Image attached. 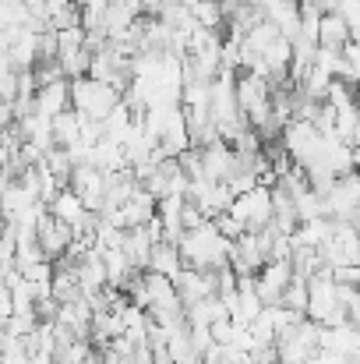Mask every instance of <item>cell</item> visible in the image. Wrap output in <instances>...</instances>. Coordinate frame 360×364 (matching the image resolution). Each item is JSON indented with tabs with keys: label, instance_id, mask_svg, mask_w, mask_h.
I'll list each match as a JSON object with an SVG mask.
<instances>
[{
	"label": "cell",
	"instance_id": "1",
	"mask_svg": "<svg viewBox=\"0 0 360 364\" xmlns=\"http://www.w3.org/2000/svg\"><path fill=\"white\" fill-rule=\"evenodd\" d=\"M177 255H180V265L184 269H195V272H219L227 269V255H230V241H223L212 227V220H205L202 227L187 230L180 241H177Z\"/></svg>",
	"mask_w": 360,
	"mask_h": 364
},
{
	"label": "cell",
	"instance_id": "7",
	"mask_svg": "<svg viewBox=\"0 0 360 364\" xmlns=\"http://www.w3.org/2000/svg\"><path fill=\"white\" fill-rule=\"evenodd\" d=\"M138 11H141L138 0H110L107 4V11L99 14V32L107 36V43H117L120 36L138 21Z\"/></svg>",
	"mask_w": 360,
	"mask_h": 364
},
{
	"label": "cell",
	"instance_id": "19",
	"mask_svg": "<svg viewBox=\"0 0 360 364\" xmlns=\"http://www.w3.org/2000/svg\"><path fill=\"white\" fill-rule=\"evenodd\" d=\"M209 340H212L216 347H230V340H234V322H230V318H216V322L209 326Z\"/></svg>",
	"mask_w": 360,
	"mask_h": 364
},
{
	"label": "cell",
	"instance_id": "6",
	"mask_svg": "<svg viewBox=\"0 0 360 364\" xmlns=\"http://www.w3.org/2000/svg\"><path fill=\"white\" fill-rule=\"evenodd\" d=\"M71 241H75L71 227H64V223H60V220H53L50 213H46V216H39V223H36V244H39V251H43V258H46V262H57L60 255H67Z\"/></svg>",
	"mask_w": 360,
	"mask_h": 364
},
{
	"label": "cell",
	"instance_id": "8",
	"mask_svg": "<svg viewBox=\"0 0 360 364\" xmlns=\"http://www.w3.org/2000/svg\"><path fill=\"white\" fill-rule=\"evenodd\" d=\"M64 110H71V103H67V82H64V78H60V82H50V85H43V89H36V96H32V114H36V117L53 121V117L64 114Z\"/></svg>",
	"mask_w": 360,
	"mask_h": 364
},
{
	"label": "cell",
	"instance_id": "18",
	"mask_svg": "<svg viewBox=\"0 0 360 364\" xmlns=\"http://www.w3.org/2000/svg\"><path fill=\"white\" fill-rule=\"evenodd\" d=\"M332 14H339V18L347 21V28L354 32V39H357V32H360V0H339Z\"/></svg>",
	"mask_w": 360,
	"mask_h": 364
},
{
	"label": "cell",
	"instance_id": "14",
	"mask_svg": "<svg viewBox=\"0 0 360 364\" xmlns=\"http://www.w3.org/2000/svg\"><path fill=\"white\" fill-rule=\"evenodd\" d=\"M50 297H53L57 304H71V301L82 297L78 279H75L71 269H53V276H50Z\"/></svg>",
	"mask_w": 360,
	"mask_h": 364
},
{
	"label": "cell",
	"instance_id": "10",
	"mask_svg": "<svg viewBox=\"0 0 360 364\" xmlns=\"http://www.w3.org/2000/svg\"><path fill=\"white\" fill-rule=\"evenodd\" d=\"M78 134H82V114H75V110H64V114H57L50 121V141H53V149H64V152L78 149L82 145Z\"/></svg>",
	"mask_w": 360,
	"mask_h": 364
},
{
	"label": "cell",
	"instance_id": "20",
	"mask_svg": "<svg viewBox=\"0 0 360 364\" xmlns=\"http://www.w3.org/2000/svg\"><path fill=\"white\" fill-rule=\"evenodd\" d=\"M332 283H336V287H357L360 269L357 265H336V269H332Z\"/></svg>",
	"mask_w": 360,
	"mask_h": 364
},
{
	"label": "cell",
	"instance_id": "3",
	"mask_svg": "<svg viewBox=\"0 0 360 364\" xmlns=\"http://www.w3.org/2000/svg\"><path fill=\"white\" fill-rule=\"evenodd\" d=\"M227 213L244 227V234H258L261 227L272 223V195H268V188H258L254 184L251 191H244V195H237L230 202Z\"/></svg>",
	"mask_w": 360,
	"mask_h": 364
},
{
	"label": "cell",
	"instance_id": "17",
	"mask_svg": "<svg viewBox=\"0 0 360 364\" xmlns=\"http://www.w3.org/2000/svg\"><path fill=\"white\" fill-rule=\"evenodd\" d=\"M18 276L25 279V283H50V276H53V262H32V265H21L18 269Z\"/></svg>",
	"mask_w": 360,
	"mask_h": 364
},
{
	"label": "cell",
	"instance_id": "12",
	"mask_svg": "<svg viewBox=\"0 0 360 364\" xmlns=\"http://www.w3.org/2000/svg\"><path fill=\"white\" fill-rule=\"evenodd\" d=\"M184 265H180V255H177V244L170 241H156L152 244V251H148V265H145V272H159V276H166V279H173L177 272H180Z\"/></svg>",
	"mask_w": 360,
	"mask_h": 364
},
{
	"label": "cell",
	"instance_id": "16",
	"mask_svg": "<svg viewBox=\"0 0 360 364\" xmlns=\"http://www.w3.org/2000/svg\"><path fill=\"white\" fill-rule=\"evenodd\" d=\"M279 304L286 311H293V315H304V308H307V283L304 279H290L286 290L279 294Z\"/></svg>",
	"mask_w": 360,
	"mask_h": 364
},
{
	"label": "cell",
	"instance_id": "15",
	"mask_svg": "<svg viewBox=\"0 0 360 364\" xmlns=\"http://www.w3.org/2000/svg\"><path fill=\"white\" fill-rule=\"evenodd\" d=\"M191 21H195L198 28H205V32H219V25L227 21L223 4H219V0H198V4L191 7Z\"/></svg>",
	"mask_w": 360,
	"mask_h": 364
},
{
	"label": "cell",
	"instance_id": "23",
	"mask_svg": "<svg viewBox=\"0 0 360 364\" xmlns=\"http://www.w3.org/2000/svg\"><path fill=\"white\" fill-rule=\"evenodd\" d=\"M11 315H14V304H11V290H7V287H0V326H4V322H7Z\"/></svg>",
	"mask_w": 360,
	"mask_h": 364
},
{
	"label": "cell",
	"instance_id": "24",
	"mask_svg": "<svg viewBox=\"0 0 360 364\" xmlns=\"http://www.w3.org/2000/svg\"><path fill=\"white\" fill-rule=\"evenodd\" d=\"M71 4H75L78 11H96V14H103L110 0H71Z\"/></svg>",
	"mask_w": 360,
	"mask_h": 364
},
{
	"label": "cell",
	"instance_id": "2",
	"mask_svg": "<svg viewBox=\"0 0 360 364\" xmlns=\"http://www.w3.org/2000/svg\"><path fill=\"white\" fill-rule=\"evenodd\" d=\"M67 103L75 114L89 117V121H107L110 110L120 103V92L107 82H92V78H75L67 82Z\"/></svg>",
	"mask_w": 360,
	"mask_h": 364
},
{
	"label": "cell",
	"instance_id": "4",
	"mask_svg": "<svg viewBox=\"0 0 360 364\" xmlns=\"http://www.w3.org/2000/svg\"><path fill=\"white\" fill-rule=\"evenodd\" d=\"M103 188H107V173H99L89 163L75 166L71 177H67V191L78 195V202L85 205V213H96V216L103 213Z\"/></svg>",
	"mask_w": 360,
	"mask_h": 364
},
{
	"label": "cell",
	"instance_id": "9",
	"mask_svg": "<svg viewBox=\"0 0 360 364\" xmlns=\"http://www.w3.org/2000/svg\"><path fill=\"white\" fill-rule=\"evenodd\" d=\"M57 326H64L75 340H89V326H92V308L85 297L71 301V304H57V315H53Z\"/></svg>",
	"mask_w": 360,
	"mask_h": 364
},
{
	"label": "cell",
	"instance_id": "11",
	"mask_svg": "<svg viewBox=\"0 0 360 364\" xmlns=\"http://www.w3.org/2000/svg\"><path fill=\"white\" fill-rule=\"evenodd\" d=\"M120 251H124V258L131 262V269L145 272V265H148V251H152V241H148L145 227H131V230H124Z\"/></svg>",
	"mask_w": 360,
	"mask_h": 364
},
{
	"label": "cell",
	"instance_id": "5",
	"mask_svg": "<svg viewBox=\"0 0 360 364\" xmlns=\"http://www.w3.org/2000/svg\"><path fill=\"white\" fill-rule=\"evenodd\" d=\"M198 170H202V181H212V184H227L237 170V156L227 141H212L205 149H198Z\"/></svg>",
	"mask_w": 360,
	"mask_h": 364
},
{
	"label": "cell",
	"instance_id": "13",
	"mask_svg": "<svg viewBox=\"0 0 360 364\" xmlns=\"http://www.w3.org/2000/svg\"><path fill=\"white\" fill-rule=\"evenodd\" d=\"M347 39H354V32L347 28V21H343L339 14H322V18H318L315 46H322V50H339Z\"/></svg>",
	"mask_w": 360,
	"mask_h": 364
},
{
	"label": "cell",
	"instance_id": "22",
	"mask_svg": "<svg viewBox=\"0 0 360 364\" xmlns=\"http://www.w3.org/2000/svg\"><path fill=\"white\" fill-rule=\"evenodd\" d=\"M18 100V75L14 71H7V75H0V103H14Z\"/></svg>",
	"mask_w": 360,
	"mask_h": 364
},
{
	"label": "cell",
	"instance_id": "21",
	"mask_svg": "<svg viewBox=\"0 0 360 364\" xmlns=\"http://www.w3.org/2000/svg\"><path fill=\"white\" fill-rule=\"evenodd\" d=\"M202 223H205V216H202L187 198H184V205H180V227H184V234H187V230H195V227H202Z\"/></svg>",
	"mask_w": 360,
	"mask_h": 364
}]
</instances>
